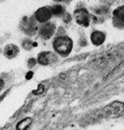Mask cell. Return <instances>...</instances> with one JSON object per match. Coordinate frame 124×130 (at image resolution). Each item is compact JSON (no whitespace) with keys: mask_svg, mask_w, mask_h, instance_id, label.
<instances>
[{"mask_svg":"<svg viewBox=\"0 0 124 130\" xmlns=\"http://www.w3.org/2000/svg\"><path fill=\"white\" fill-rule=\"evenodd\" d=\"M52 46L56 53L66 57L73 49V41L67 36H60L53 41Z\"/></svg>","mask_w":124,"mask_h":130,"instance_id":"cell-1","label":"cell"},{"mask_svg":"<svg viewBox=\"0 0 124 130\" xmlns=\"http://www.w3.org/2000/svg\"><path fill=\"white\" fill-rule=\"evenodd\" d=\"M101 116L103 118H114L124 115V102L113 101L102 109Z\"/></svg>","mask_w":124,"mask_h":130,"instance_id":"cell-2","label":"cell"},{"mask_svg":"<svg viewBox=\"0 0 124 130\" xmlns=\"http://www.w3.org/2000/svg\"><path fill=\"white\" fill-rule=\"evenodd\" d=\"M20 30L29 36L36 35L38 32L37 20L30 17H25L20 22Z\"/></svg>","mask_w":124,"mask_h":130,"instance_id":"cell-3","label":"cell"},{"mask_svg":"<svg viewBox=\"0 0 124 130\" xmlns=\"http://www.w3.org/2000/svg\"><path fill=\"white\" fill-rule=\"evenodd\" d=\"M58 61V56L55 53L50 51L41 52L37 55V62L42 66H48Z\"/></svg>","mask_w":124,"mask_h":130,"instance_id":"cell-4","label":"cell"},{"mask_svg":"<svg viewBox=\"0 0 124 130\" xmlns=\"http://www.w3.org/2000/svg\"><path fill=\"white\" fill-rule=\"evenodd\" d=\"M51 16L52 14H51V7L49 6L41 7L35 12V20L41 24L48 22L51 20Z\"/></svg>","mask_w":124,"mask_h":130,"instance_id":"cell-5","label":"cell"},{"mask_svg":"<svg viewBox=\"0 0 124 130\" xmlns=\"http://www.w3.org/2000/svg\"><path fill=\"white\" fill-rule=\"evenodd\" d=\"M56 31V25L51 22H46L41 25L38 29L39 36L44 40H49L53 36Z\"/></svg>","mask_w":124,"mask_h":130,"instance_id":"cell-6","label":"cell"},{"mask_svg":"<svg viewBox=\"0 0 124 130\" xmlns=\"http://www.w3.org/2000/svg\"><path fill=\"white\" fill-rule=\"evenodd\" d=\"M90 14L87 9L81 8L74 11V19L79 25L87 27L90 25Z\"/></svg>","mask_w":124,"mask_h":130,"instance_id":"cell-7","label":"cell"},{"mask_svg":"<svg viewBox=\"0 0 124 130\" xmlns=\"http://www.w3.org/2000/svg\"><path fill=\"white\" fill-rule=\"evenodd\" d=\"M20 53L19 47L14 44H8L4 49V55L8 59H13L16 58Z\"/></svg>","mask_w":124,"mask_h":130,"instance_id":"cell-8","label":"cell"},{"mask_svg":"<svg viewBox=\"0 0 124 130\" xmlns=\"http://www.w3.org/2000/svg\"><path fill=\"white\" fill-rule=\"evenodd\" d=\"M90 40H91V42L95 46H100L101 44L104 43V41L105 40V35L102 31L95 30V31L91 33Z\"/></svg>","mask_w":124,"mask_h":130,"instance_id":"cell-9","label":"cell"},{"mask_svg":"<svg viewBox=\"0 0 124 130\" xmlns=\"http://www.w3.org/2000/svg\"><path fill=\"white\" fill-rule=\"evenodd\" d=\"M113 16L116 23H117L118 25L124 26V6L117 7L113 11Z\"/></svg>","mask_w":124,"mask_h":130,"instance_id":"cell-10","label":"cell"},{"mask_svg":"<svg viewBox=\"0 0 124 130\" xmlns=\"http://www.w3.org/2000/svg\"><path fill=\"white\" fill-rule=\"evenodd\" d=\"M32 123V118H25L20 121L16 124V129L17 130H27L28 128L31 125Z\"/></svg>","mask_w":124,"mask_h":130,"instance_id":"cell-11","label":"cell"},{"mask_svg":"<svg viewBox=\"0 0 124 130\" xmlns=\"http://www.w3.org/2000/svg\"><path fill=\"white\" fill-rule=\"evenodd\" d=\"M51 10L52 15H55V16H62V15L65 14L64 8L60 4H56L54 6L51 7Z\"/></svg>","mask_w":124,"mask_h":130,"instance_id":"cell-12","label":"cell"},{"mask_svg":"<svg viewBox=\"0 0 124 130\" xmlns=\"http://www.w3.org/2000/svg\"><path fill=\"white\" fill-rule=\"evenodd\" d=\"M34 46H36L35 43L29 38L25 39V40L22 41V46L25 50H27V51L31 50V49L34 47Z\"/></svg>","mask_w":124,"mask_h":130,"instance_id":"cell-13","label":"cell"},{"mask_svg":"<svg viewBox=\"0 0 124 130\" xmlns=\"http://www.w3.org/2000/svg\"><path fill=\"white\" fill-rule=\"evenodd\" d=\"M37 59L34 58H30L29 60H28V63H27V66L29 69H31V68L35 67L36 64H37Z\"/></svg>","mask_w":124,"mask_h":130,"instance_id":"cell-14","label":"cell"},{"mask_svg":"<svg viewBox=\"0 0 124 130\" xmlns=\"http://www.w3.org/2000/svg\"><path fill=\"white\" fill-rule=\"evenodd\" d=\"M5 87V81L2 77H0V92L3 91Z\"/></svg>","mask_w":124,"mask_h":130,"instance_id":"cell-15","label":"cell"},{"mask_svg":"<svg viewBox=\"0 0 124 130\" xmlns=\"http://www.w3.org/2000/svg\"><path fill=\"white\" fill-rule=\"evenodd\" d=\"M10 91V89H9V90H7L6 91H4V94H2V95L1 96H0V102H1V101L4 100V98H5V96H6V95L9 94V92Z\"/></svg>","mask_w":124,"mask_h":130,"instance_id":"cell-16","label":"cell"},{"mask_svg":"<svg viewBox=\"0 0 124 130\" xmlns=\"http://www.w3.org/2000/svg\"><path fill=\"white\" fill-rule=\"evenodd\" d=\"M53 1H57V2H61V1H63V0H53Z\"/></svg>","mask_w":124,"mask_h":130,"instance_id":"cell-17","label":"cell"},{"mask_svg":"<svg viewBox=\"0 0 124 130\" xmlns=\"http://www.w3.org/2000/svg\"><path fill=\"white\" fill-rule=\"evenodd\" d=\"M0 1H4V0H0Z\"/></svg>","mask_w":124,"mask_h":130,"instance_id":"cell-18","label":"cell"}]
</instances>
